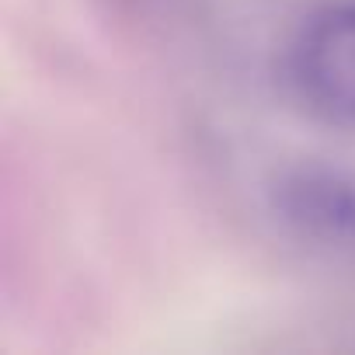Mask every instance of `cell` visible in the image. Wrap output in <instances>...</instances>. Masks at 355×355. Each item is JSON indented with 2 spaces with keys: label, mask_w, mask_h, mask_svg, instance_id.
Listing matches in <instances>:
<instances>
[{
  "label": "cell",
  "mask_w": 355,
  "mask_h": 355,
  "mask_svg": "<svg viewBox=\"0 0 355 355\" xmlns=\"http://www.w3.org/2000/svg\"><path fill=\"white\" fill-rule=\"evenodd\" d=\"M282 84L313 122L355 132V0H313L282 46Z\"/></svg>",
  "instance_id": "1"
},
{
  "label": "cell",
  "mask_w": 355,
  "mask_h": 355,
  "mask_svg": "<svg viewBox=\"0 0 355 355\" xmlns=\"http://www.w3.org/2000/svg\"><path fill=\"white\" fill-rule=\"evenodd\" d=\"M275 213L313 248L355 251V171L327 160H303L282 171Z\"/></svg>",
  "instance_id": "2"
}]
</instances>
